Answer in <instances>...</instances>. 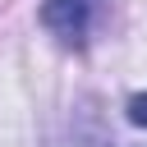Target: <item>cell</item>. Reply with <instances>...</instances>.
Segmentation results:
<instances>
[{"label": "cell", "instance_id": "2", "mask_svg": "<svg viewBox=\"0 0 147 147\" xmlns=\"http://www.w3.org/2000/svg\"><path fill=\"white\" fill-rule=\"evenodd\" d=\"M129 119H133L138 129H147V92H138V96L129 101Z\"/></svg>", "mask_w": 147, "mask_h": 147}, {"label": "cell", "instance_id": "1", "mask_svg": "<svg viewBox=\"0 0 147 147\" xmlns=\"http://www.w3.org/2000/svg\"><path fill=\"white\" fill-rule=\"evenodd\" d=\"M41 23L64 46H83L87 28H92V0H46L41 5Z\"/></svg>", "mask_w": 147, "mask_h": 147}]
</instances>
